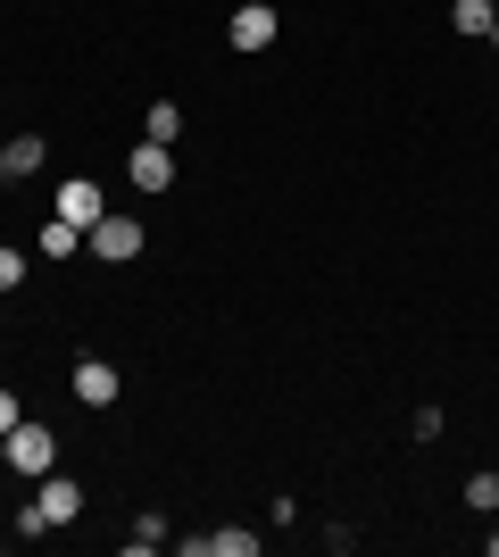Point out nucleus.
<instances>
[{"instance_id":"1","label":"nucleus","mask_w":499,"mask_h":557,"mask_svg":"<svg viewBox=\"0 0 499 557\" xmlns=\"http://www.w3.org/2000/svg\"><path fill=\"white\" fill-rule=\"evenodd\" d=\"M9 466L42 483L50 466H59V442H50V424H25V417H17V433H9Z\"/></svg>"},{"instance_id":"2","label":"nucleus","mask_w":499,"mask_h":557,"mask_svg":"<svg viewBox=\"0 0 499 557\" xmlns=\"http://www.w3.org/2000/svg\"><path fill=\"white\" fill-rule=\"evenodd\" d=\"M59 216H67L75 233H92L100 216H109V200H100V184H92V175H67V184H59Z\"/></svg>"},{"instance_id":"3","label":"nucleus","mask_w":499,"mask_h":557,"mask_svg":"<svg viewBox=\"0 0 499 557\" xmlns=\"http://www.w3.org/2000/svg\"><path fill=\"white\" fill-rule=\"evenodd\" d=\"M84 242H92V250L109 258V267H125V258H142V225H134V216H100V225L84 233Z\"/></svg>"},{"instance_id":"4","label":"nucleus","mask_w":499,"mask_h":557,"mask_svg":"<svg viewBox=\"0 0 499 557\" xmlns=\"http://www.w3.org/2000/svg\"><path fill=\"white\" fill-rule=\"evenodd\" d=\"M34 508H42L50 524H75V516H84V483H67V474L50 466L42 483H34Z\"/></svg>"},{"instance_id":"5","label":"nucleus","mask_w":499,"mask_h":557,"mask_svg":"<svg viewBox=\"0 0 499 557\" xmlns=\"http://www.w3.org/2000/svg\"><path fill=\"white\" fill-rule=\"evenodd\" d=\"M225 34H234V50L250 59V50H266V42H275V9H266V0H241Z\"/></svg>"},{"instance_id":"6","label":"nucleus","mask_w":499,"mask_h":557,"mask_svg":"<svg viewBox=\"0 0 499 557\" xmlns=\"http://www.w3.org/2000/svg\"><path fill=\"white\" fill-rule=\"evenodd\" d=\"M75 399H84V408H117V367H109V358H84V367H75Z\"/></svg>"},{"instance_id":"7","label":"nucleus","mask_w":499,"mask_h":557,"mask_svg":"<svg viewBox=\"0 0 499 557\" xmlns=\"http://www.w3.org/2000/svg\"><path fill=\"white\" fill-rule=\"evenodd\" d=\"M175 184V150H166V141H142V150H134V191H166Z\"/></svg>"},{"instance_id":"8","label":"nucleus","mask_w":499,"mask_h":557,"mask_svg":"<svg viewBox=\"0 0 499 557\" xmlns=\"http://www.w3.org/2000/svg\"><path fill=\"white\" fill-rule=\"evenodd\" d=\"M142 141H166V150H175V141H184V109H175V100H159V109L142 116Z\"/></svg>"},{"instance_id":"9","label":"nucleus","mask_w":499,"mask_h":557,"mask_svg":"<svg viewBox=\"0 0 499 557\" xmlns=\"http://www.w3.org/2000/svg\"><path fill=\"white\" fill-rule=\"evenodd\" d=\"M75 250H84V233L67 216H42V258H75Z\"/></svg>"},{"instance_id":"10","label":"nucleus","mask_w":499,"mask_h":557,"mask_svg":"<svg viewBox=\"0 0 499 557\" xmlns=\"http://www.w3.org/2000/svg\"><path fill=\"white\" fill-rule=\"evenodd\" d=\"M209 557H259V533H241V524H225V533H209Z\"/></svg>"},{"instance_id":"11","label":"nucleus","mask_w":499,"mask_h":557,"mask_svg":"<svg viewBox=\"0 0 499 557\" xmlns=\"http://www.w3.org/2000/svg\"><path fill=\"white\" fill-rule=\"evenodd\" d=\"M450 17H458V34H499V25H491V0H450Z\"/></svg>"},{"instance_id":"12","label":"nucleus","mask_w":499,"mask_h":557,"mask_svg":"<svg viewBox=\"0 0 499 557\" xmlns=\"http://www.w3.org/2000/svg\"><path fill=\"white\" fill-rule=\"evenodd\" d=\"M0 166H9V175H34V166H42V141H34V134H17L9 150H0Z\"/></svg>"},{"instance_id":"13","label":"nucleus","mask_w":499,"mask_h":557,"mask_svg":"<svg viewBox=\"0 0 499 557\" xmlns=\"http://www.w3.org/2000/svg\"><path fill=\"white\" fill-rule=\"evenodd\" d=\"M134 549H166V516H134Z\"/></svg>"},{"instance_id":"14","label":"nucleus","mask_w":499,"mask_h":557,"mask_svg":"<svg viewBox=\"0 0 499 557\" xmlns=\"http://www.w3.org/2000/svg\"><path fill=\"white\" fill-rule=\"evenodd\" d=\"M466 508H499V474H475V483H466Z\"/></svg>"},{"instance_id":"15","label":"nucleus","mask_w":499,"mask_h":557,"mask_svg":"<svg viewBox=\"0 0 499 557\" xmlns=\"http://www.w3.org/2000/svg\"><path fill=\"white\" fill-rule=\"evenodd\" d=\"M25 283V250H0V292H17Z\"/></svg>"},{"instance_id":"16","label":"nucleus","mask_w":499,"mask_h":557,"mask_svg":"<svg viewBox=\"0 0 499 557\" xmlns=\"http://www.w3.org/2000/svg\"><path fill=\"white\" fill-rule=\"evenodd\" d=\"M17 417H25V408H17V392H0V433H17Z\"/></svg>"},{"instance_id":"17","label":"nucleus","mask_w":499,"mask_h":557,"mask_svg":"<svg viewBox=\"0 0 499 557\" xmlns=\"http://www.w3.org/2000/svg\"><path fill=\"white\" fill-rule=\"evenodd\" d=\"M491 25H499V0H491ZM491 42H499V34H491Z\"/></svg>"},{"instance_id":"18","label":"nucleus","mask_w":499,"mask_h":557,"mask_svg":"<svg viewBox=\"0 0 499 557\" xmlns=\"http://www.w3.org/2000/svg\"><path fill=\"white\" fill-rule=\"evenodd\" d=\"M491 557H499V533H491Z\"/></svg>"},{"instance_id":"19","label":"nucleus","mask_w":499,"mask_h":557,"mask_svg":"<svg viewBox=\"0 0 499 557\" xmlns=\"http://www.w3.org/2000/svg\"><path fill=\"white\" fill-rule=\"evenodd\" d=\"M0 184H9V166H0Z\"/></svg>"}]
</instances>
